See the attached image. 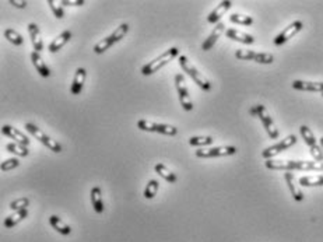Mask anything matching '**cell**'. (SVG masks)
I'll return each instance as SVG.
<instances>
[{
  "mask_svg": "<svg viewBox=\"0 0 323 242\" xmlns=\"http://www.w3.org/2000/svg\"><path fill=\"white\" fill-rule=\"evenodd\" d=\"M266 168L273 171H323V163L316 161H292V160H267Z\"/></svg>",
  "mask_w": 323,
  "mask_h": 242,
  "instance_id": "6da1fadb",
  "label": "cell"
},
{
  "mask_svg": "<svg viewBox=\"0 0 323 242\" xmlns=\"http://www.w3.org/2000/svg\"><path fill=\"white\" fill-rule=\"evenodd\" d=\"M178 54H179L178 48H171V49L165 51V52L161 54L158 57H155L154 60H151L150 63H147V65H144V66L141 67V74H143V76H151V74H154V73L158 72L161 67L168 65L170 62H172V59H175V57L178 56Z\"/></svg>",
  "mask_w": 323,
  "mask_h": 242,
  "instance_id": "7a4b0ae2",
  "label": "cell"
},
{
  "mask_svg": "<svg viewBox=\"0 0 323 242\" xmlns=\"http://www.w3.org/2000/svg\"><path fill=\"white\" fill-rule=\"evenodd\" d=\"M179 66L182 67L183 72L188 73L190 78L193 80L194 83L205 91H210L211 90V83L209 81V78L206 77L205 74H202L196 67L189 62V59L186 56H179Z\"/></svg>",
  "mask_w": 323,
  "mask_h": 242,
  "instance_id": "3957f363",
  "label": "cell"
},
{
  "mask_svg": "<svg viewBox=\"0 0 323 242\" xmlns=\"http://www.w3.org/2000/svg\"><path fill=\"white\" fill-rule=\"evenodd\" d=\"M249 112H250V115L258 116L259 119H260V122L263 123V126H265V129H266V132L269 134L270 139L276 140V139L279 137V130H277V128H276V125H274V121H273V118L270 116V113L263 105H256V107L250 108Z\"/></svg>",
  "mask_w": 323,
  "mask_h": 242,
  "instance_id": "277c9868",
  "label": "cell"
},
{
  "mask_svg": "<svg viewBox=\"0 0 323 242\" xmlns=\"http://www.w3.org/2000/svg\"><path fill=\"white\" fill-rule=\"evenodd\" d=\"M24 129H27V132L31 133L35 139H38V140H39L45 147H48L51 151H54V153H60V151H62L60 143L54 140L52 137H49L46 133H43L42 130H41L38 126H35L34 123H25V125H24Z\"/></svg>",
  "mask_w": 323,
  "mask_h": 242,
  "instance_id": "5b68a950",
  "label": "cell"
},
{
  "mask_svg": "<svg viewBox=\"0 0 323 242\" xmlns=\"http://www.w3.org/2000/svg\"><path fill=\"white\" fill-rule=\"evenodd\" d=\"M137 128L143 132H155L165 134V136H175L178 133V129L175 126L167 125V123H155V122L141 119L137 122Z\"/></svg>",
  "mask_w": 323,
  "mask_h": 242,
  "instance_id": "8992f818",
  "label": "cell"
},
{
  "mask_svg": "<svg viewBox=\"0 0 323 242\" xmlns=\"http://www.w3.org/2000/svg\"><path fill=\"white\" fill-rule=\"evenodd\" d=\"M175 87L178 91V97H179V102L182 105V108L188 112L193 111V101L189 95V90L186 87V83H185V78H183L182 73H178L175 76Z\"/></svg>",
  "mask_w": 323,
  "mask_h": 242,
  "instance_id": "52a82bcc",
  "label": "cell"
},
{
  "mask_svg": "<svg viewBox=\"0 0 323 242\" xmlns=\"http://www.w3.org/2000/svg\"><path fill=\"white\" fill-rule=\"evenodd\" d=\"M294 144H297V136H295V134H290V136H287L285 139H283L279 143L273 144V146H270L267 149H265V150L262 151V157L266 158V160H271L274 155L285 151L287 149L292 147Z\"/></svg>",
  "mask_w": 323,
  "mask_h": 242,
  "instance_id": "ba28073f",
  "label": "cell"
},
{
  "mask_svg": "<svg viewBox=\"0 0 323 242\" xmlns=\"http://www.w3.org/2000/svg\"><path fill=\"white\" fill-rule=\"evenodd\" d=\"M237 153V149L234 146H220L211 149H199L194 151L197 158H215V157H226L234 155Z\"/></svg>",
  "mask_w": 323,
  "mask_h": 242,
  "instance_id": "9c48e42d",
  "label": "cell"
},
{
  "mask_svg": "<svg viewBox=\"0 0 323 242\" xmlns=\"http://www.w3.org/2000/svg\"><path fill=\"white\" fill-rule=\"evenodd\" d=\"M302 27H304V24L302 21H294L291 22L290 25L287 27V28H284V31H281L274 39H273V42L274 45H277V46H280V45L285 44L288 39H291L292 37H295L297 34L300 33L302 30Z\"/></svg>",
  "mask_w": 323,
  "mask_h": 242,
  "instance_id": "30bf717a",
  "label": "cell"
},
{
  "mask_svg": "<svg viewBox=\"0 0 323 242\" xmlns=\"http://www.w3.org/2000/svg\"><path fill=\"white\" fill-rule=\"evenodd\" d=\"M1 133H3L4 136L13 139V140H16V143H20L22 144V146H27V147H28V144H30V139H28L24 133L17 130V129H14L10 125H3V126H1Z\"/></svg>",
  "mask_w": 323,
  "mask_h": 242,
  "instance_id": "8fae6325",
  "label": "cell"
},
{
  "mask_svg": "<svg viewBox=\"0 0 323 242\" xmlns=\"http://www.w3.org/2000/svg\"><path fill=\"white\" fill-rule=\"evenodd\" d=\"M231 6H232V1H229V0H224V1H221L217 7H215L214 10L211 11L210 14H209V17H207V21L210 22V24H218V21L221 20V17L226 14L227 11L231 9Z\"/></svg>",
  "mask_w": 323,
  "mask_h": 242,
  "instance_id": "7c38bea8",
  "label": "cell"
},
{
  "mask_svg": "<svg viewBox=\"0 0 323 242\" xmlns=\"http://www.w3.org/2000/svg\"><path fill=\"white\" fill-rule=\"evenodd\" d=\"M224 30H226V25L223 24V22H218L217 25L214 27V30L211 31V34L207 37V39H206L205 42H203V45H202V49L205 51V52H207V51H210L213 46L215 45V42L220 39V37L223 35V33H224Z\"/></svg>",
  "mask_w": 323,
  "mask_h": 242,
  "instance_id": "4fadbf2b",
  "label": "cell"
},
{
  "mask_svg": "<svg viewBox=\"0 0 323 242\" xmlns=\"http://www.w3.org/2000/svg\"><path fill=\"white\" fill-rule=\"evenodd\" d=\"M292 88L298 91H309V93H323V83L315 81H304V80H294Z\"/></svg>",
  "mask_w": 323,
  "mask_h": 242,
  "instance_id": "5bb4252c",
  "label": "cell"
},
{
  "mask_svg": "<svg viewBox=\"0 0 323 242\" xmlns=\"http://www.w3.org/2000/svg\"><path fill=\"white\" fill-rule=\"evenodd\" d=\"M86 77H87V70L84 67H78L76 70L75 78H73V83H72V94L73 95H78L81 91H83V87H84V83H86Z\"/></svg>",
  "mask_w": 323,
  "mask_h": 242,
  "instance_id": "9a60e30c",
  "label": "cell"
},
{
  "mask_svg": "<svg viewBox=\"0 0 323 242\" xmlns=\"http://www.w3.org/2000/svg\"><path fill=\"white\" fill-rule=\"evenodd\" d=\"M284 179H285V182H287V185H288V189H290L294 200H295V202H302V200H304V193H302V190L300 189V186H298V182H297L294 174H292V172H285V174H284Z\"/></svg>",
  "mask_w": 323,
  "mask_h": 242,
  "instance_id": "2e32d148",
  "label": "cell"
},
{
  "mask_svg": "<svg viewBox=\"0 0 323 242\" xmlns=\"http://www.w3.org/2000/svg\"><path fill=\"white\" fill-rule=\"evenodd\" d=\"M72 37H73V34H72V31H69V30H66V31H63V33L60 34L59 37H56L54 41L49 44V52L51 54H56L57 51H60L63 46H65L70 39H72Z\"/></svg>",
  "mask_w": 323,
  "mask_h": 242,
  "instance_id": "e0dca14e",
  "label": "cell"
},
{
  "mask_svg": "<svg viewBox=\"0 0 323 242\" xmlns=\"http://www.w3.org/2000/svg\"><path fill=\"white\" fill-rule=\"evenodd\" d=\"M28 33H30V37H31L34 51H35V52H41L43 49V42L42 37H41V31H39V27H38L35 22L28 24Z\"/></svg>",
  "mask_w": 323,
  "mask_h": 242,
  "instance_id": "ac0fdd59",
  "label": "cell"
},
{
  "mask_svg": "<svg viewBox=\"0 0 323 242\" xmlns=\"http://www.w3.org/2000/svg\"><path fill=\"white\" fill-rule=\"evenodd\" d=\"M227 38L232 39V41H237V42H242V44L250 45L255 42V38L252 35H249L247 33H242L239 30H235V28H228L227 30Z\"/></svg>",
  "mask_w": 323,
  "mask_h": 242,
  "instance_id": "d6986e66",
  "label": "cell"
},
{
  "mask_svg": "<svg viewBox=\"0 0 323 242\" xmlns=\"http://www.w3.org/2000/svg\"><path fill=\"white\" fill-rule=\"evenodd\" d=\"M31 60H33L35 69L38 70V73H39L42 77H49V76H51V69L43 62L42 56H41L39 52H35V51H34L33 54H31Z\"/></svg>",
  "mask_w": 323,
  "mask_h": 242,
  "instance_id": "ffe728a7",
  "label": "cell"
},
{
  "mask_svg": "<svg viewBox=\"0 0 323 242\" xmlns=\"http://www.w3.org/2000/svg\"><path fill=\"white\" fill-rule=\"evenodd\" d=\"M27 217H28V209L16 211V213H13L11 216H9L7 219H4L3 225H4V228H13V227H16L19 223H21L22 220H25Z\"/></svg>",
  "mask_w": 323,
  "mask_h": 242,
  "instance_id": "44dd1931",
  "label": "cell"
},
{
  "mask_svg": "<svg viewBox=\"0 0 323 242\" xmlns=\"http://www.w3.org/2000/svg\"><path fill=\"white\" fill-rule=\"evenodd\" d=\"M91 203L94 211L101 214L104 211V200H102V190L99 186H94L91 189Z\"/></svg>",
  "mask_w": 323,
  "mask_h": 242,
  "instance_id": "7402d4cb",
  "label": "cell"
},
{
  "mask_svg": "<svg viewBox=\"0 0 323 242\" xmlns=\"http://www.w3.org/2000/svg\"><path fill=\"white\" fill-rule=\"evenodd\" d=\"M49 224L54 227V230H56L62 235H70L72 234V227L69 224H66L62 219H59L57 216H51L49 217Z\"/></svg>",
  "mask_w": 323,
  "mask_h": 242,
  "instance_id": "603a6c76",
  "label": "cell"
},
{
  "mask_svg": "<svg viewBox=\"0 0 323 242\" xmlns=\"http://www.w3.org/2000/svg\"><path fill=\"white\" fill-rule=\"evenodd\" d=\"M154 169H155V172L158 174L160 176H162L167 182H170V184H175L176 181H178V178L176 175L173 174L172 171L167 167V165L161 164V163H158V164H155L154 167Z\"/></svg>",
  "mask_w": 323,
  "mask_h": 242,
  "instance_id": "cb8c5ba5",
  "label": "cell"
},
{
  "mask_svg": "<svg viewBox=\"0 0 323 242\" xmlns=\"http://www.w3.org/2000/svg\"><path fill=\"white\" fill-rule=\"evenodd\" d=\"M300 185L302 186H323V176L322 175H309L300 178Z\"/></svg>",
  "mask_w": 323,
  "mask_h": 242,
  "instance_id": "d4e9b609",
  "label": "cell"
},
{
  "mask_svg": "<svg viewBox=\"0 0 323 242\" xmlns=\"http://www.w3.org/2000/svg\"><path fill=\"white\" fill-rule=\"evenodd\" d=\"M300 133H301L302 139H304L305 144H306V146H309V149L318 144V140H316L315 134H313L312 130H311L308 126H305V125L301 126V128H300Z\"/></svg>",
  "mask_w": 323,
  "mask_h": 242,
  "instance_id": "484cf974",
  "label": "cell"
},
{
  "mask_svg": "<svg viewBox=\"0 0 323 242\" xmlns=\"http://www.w3.org/2000/svg\"><path fill=\"white\" fill-rule=\"evenodd\" d=\"M4 38L11 42L13 45H16V46H20L24 42V39H22V35L20 33H17L16 30H13V28H7V30H4Z\"/></svg>",
  "mask_w": 323,
  "mask_h": 242,
  "instance_id": "4316f807",
  "label": "cell"
},
{
  "mask_svg": "<svg viewBox=\"0 0 323 242\" xmlns=\"http://www.w3.org/2000/svg\"><path fill=\"white\" fill-rule=\"evenodd\" d=\"M6 149H7V151L19 155V157H27V155L30 154L28 147H27V146H22V144L20 143H9L6 146Z\"/></svg>",
  "mask_w": 323,
  "mask_h": 242,
  "instance_id": "83f0119b",
  "label": "cell"
},
{
  "mask_svg": "<svg viewBox=\"0 0 323 242\" xmlns=\"http://www.w3.org/2000/svg\"><path fill=\"white\" fill-rule=\"evenodd\" d=\"M129 28H130V27H129V24H128V22H123V24H120L118 28H116V30H115L114 33L109 35V37H111V39L114 41V44L119 42V41H120V39H122V38H123V37H125L126 34L129 33Z\"/></svg>",
  "mask_w": 323,
  "mask_h": 242,
  "instance_id": "f1b7e54d",
  "label": "cell"
},
{
  "mask_svg": "<svg viewBox=\"0 0 323 242\" xmlns=\"http://www.w3.org/2000/svg\"><path fill=\"white\" fill-rule=\"evenodd\" d=\"M46 3L51 7V10L54 11L56 19L62 20L65 17V10H63V6H62V0H48Z\"/></svg>",
  "mask_w": 323,
  "mask_h": 242,
  "instance_id": "f546056e",
  "label": "cell"
},
{
  "mask_svg": "<svg viewBox=\"0 0 323 242\" xmlns=\"http://www.w3.org/2000/svg\"><path fill=\"white\" fill-rule=\"evenodd\" d=\"M229 21L234 24H241V25H252L253 24V19L245 16V14H239V13H234L229 16Z\"/></svg>",
  "mask_w": 323,
  "mask_h": 242,
  "instance_id": "4dcf8cb0",
  "label": "cell"
},
{
  "mask_svg": "<svg viewBox=\"0 0 323 242\" xmlns=\"http://www.w3.org/2000/svg\"><path fill=\"white\" fill-rule=\"evenodd\" d=\"M158 187H160V184H158V181H155V179H151L149 181V184H147V186L144 189V198L149 199H154V196L157 195V192H158Z\"/></svg>",
  "mask_w": 323,
  "mask_h": 242,
  "instance_id": "1f68e13d",
  "label": "cell"
},
{
  "mask_svg": "<svg viewBox=\"0 0 323 242\" xmlns=\"http://www.w3.org/2000/svg\"><path fill=\"white\" fill-rule=\"evenodd\" d=\"M114 41L111 39V37H107V38H104V39H101L98 44L94 45V52L97 54V55H101V54H104L105 51H108L111 46H114Z\"/></svg>",
  "mask_w": 323,
  "mask_h": 242,
  "instance_id": "d6a6232c",
  "label": "cell"
},
{
  "mask_svg": "<svg viewBox=\"0 0 323 242\" xmlns=\"http://www.w3.org/2000/svg\"><path fill=\"white\" fill-rule=\"evenodd\" d=\"M213 142L214 140L210 136H193V137L189 139V144L190 146H196V147H199V146H210Z\"/></svg>",
  "mask_w": 323,
  "mask_h": 242,
  "instance_id": "836d02e7",
  "label": "cell"
},
{
  "mask_svg": "<svg viewBox=\"0 0 323 242\" xmlns=\"http://www.w3.org/2000/svg\"><path fill=\"white\" fill-rule=\"evenodd\" d=\"M30 206V199L28 198H20L10 203V209L13 211H20V210H25Z\"/></svg>",
  "mask_w": 323,
  "mask_h": 242,
  "instance_id": "e575fe53",
  "label": "cell"
},
{
  "mask_svg": "<svg viewBox=\"0 0 323 242\" xmlns=\"http://www.w3.org/2000/svg\"><path fill=\"white\" fill-rule=\"evenodd\" d=\"M256 63H262V65H270L274 62V56L267 52H256V56L253 59Z\"/></svg>",
  "mask_w": 323,
  "mask_h": 242,
  "instance_id": "d590c367",
  "label": "cell"
},
{
  "mask_svg": "<svg viewBox=\"0 0 323 242\" xmlns=\"http://www.w3.org/2000/svg\"><path fill=\"white\" fill-rule=\"evenodd\" d=\"M256 56L255 51H249V49H238L235 52V57L239 60H253Z\"/></svg>",
  "mask_w": 323,
  "mask_h": 242,
  "instance_id": "8d00e7d4",
  "label": "cell"
},
{
  "mask_svg": "<svg viewBox=\"0 0 323 242\" xmlns=\"http://www.w3.org/2000/svg\"><path fill=\"white\" fill-rule=\"evenodd\" d=\"M19 165H20V161H19L17 158H9V160L3 161V163L0 164V169H1L3 172H6V171H10V169L17 168Z\"/></svg>",
  "mask_w": 323,
  "mask_h": 242,
  "instance_id": "74e56055",
  "label": "cell"
},
{
  "mask_svg": "<svg viewBox=\"0 0 323 242\" xmlns=\"http://www.w3.org/2000/svg\"><path fill=\"white\" fill-rule=\"evenodd\" d=\"M309 151H311V155L313 157V161H316V163H323V150L322 147H321V144H316V146L311 147Z\"/></svg>",
  "mask_w": 323,
  "mask_h": 242,
  "instance_id": "f35d334b",
  "label": "cell"
},
{
  "mask_svg": "<svg viewBox=\"0 0 323 242\" xmlns=\"http://www.w3.org/2000/svg\"><path fill=\"white\" fill-rule=\"evenodd\" d=\"M84 0H62V6H84Z\"/></svg>",
  "mask_w": 323,
  "mask_h": 242,
  "instance_id": "ab89813d",
  "label": "cell"
},
{
  "mask_svg": "<svg viewBox=\"0 0 323 242\" xmlns=\"http://www.w3.org/2000/svg\"><path fill=\"white\" fill-rule=\"evenodd\" d=\"M11 6L17 7V9H25L27 7V1L25 0H10L9 1Z\"/></svg>",
  "mask_w": 323,
  "mask_h": 242,
  "instance_id": "60d3db41",
  "label": "cell"
},
{
  "mask_svg": "<svg viewBox=\"0 0 323 242\" xmlns=\"http://www.w3.org/2000/svg\"><path fill=\"white\" fill-rule=\"evenodd\" d=\"M321 147H322L323 150V137H321Z\"/></svg>",
  "mask_w": 323,
  "mask_h": 242,
  "instance_id": "b9f144b4",
  "label": "cell"
},
{
  "mask_svg": "<svg viewBox=\"0 0 323 242\" xmlns=\"http://www.w3.org/2000/svg\"><path fill=\"white\" fill-rule=\"evenodd\" d=\"M322 97H323V93H322Z\"/></svg>",
  "mask_w": 323,
  "mask_h": 242,
  "instance_id": "7bdbcfd3",
  "label": "cell"
}]
</instances>
